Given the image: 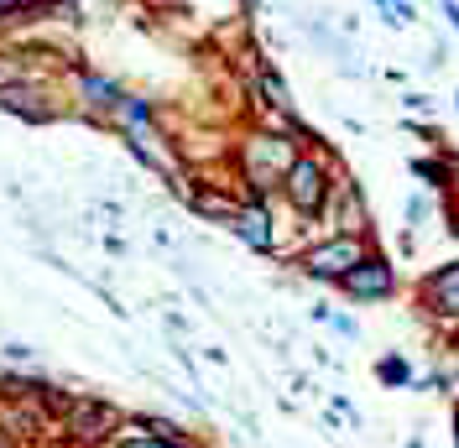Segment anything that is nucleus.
Wrapping results in <instances>:
<instances>
[{"instance_id": "nucleus-1", "label": "nucleus", "mask_w": 459, "mask_h": 448, "mask_svg": "<svg viewBox=\"0 0 459 448\" xmlns=\"http://www.w3.org/2000/svg\"><path fill=\"white\" fill-rule=\"evenodd\" d=\"M298 136H277V131H256V136L240 141V177L251 183V198L282 194L287 168L298 162Z\"/></svg>"}, {"instance_id": "nucleus-2", "label": "nucleus", "mask_w": 459, "mask_h": 448, "mask_svg": "<svg viewBox=\"0 0 459 448\" xmlns=\"http://www.w3.org/2000/svg\"><path fill=\"white\" fill-rule=\"evenodd\" d=\"M329 183H334V162H329L324 151H314V146H303L298 162H292L287 177H282V198L292 203V214L318 220V214H324V198H329Z\"/></svg>"}, {"instance_id": "nucleus-3", "label": "nucleus", "mask_w": 459, "mask_h": 448, "mask_svg": "<svg viewBox=\"0 0 459 448\" xmlns=\"http://www.w3.org/2000/svg\"><path fill=\"white\" fill-rule=\"evenodd\" d=\"M371 235H329V240H318L308 251L298 255V271L308 281H324V287H340V277L350 266H360L366 255H371Z\"/></svg>"}, {"instance_id": "nucleus-4", "label": "nucleus", "mask_w": 459, "mask_h": 448, "mask_svg": "<svg viewBox=\"0 0 459 448\" xmlns=\"http://www.w3.org/2000/svg\"><path fill=\"white\" fill-rule=\"evenodd\" d=\"M418 313L444 329H459V261H444L418 277Z\"/></svg>"}, {"instance_id": "nucleus-5", "label": "nucleus", "mask_w": 459, "mask_h": 448, "mask_svg": "<svg viewBox=\"0 0 459 448\" xmlns=\"http://www.w3.org/2000/svg\"><path fill=\"white\" fill-rule=\"evenodd\" d=\"M318 220L334 224L329 235H371V203H366V188L340 172V177L329 183V198H324V214H318Z\"/></svg>"}, {"instance_id": "nucleus-6", "label": "nucleus", "mask_w": 459, "mask_h": 448, "mask_svg": "<svg viewBox=\"0 0 459 448\" xmlns=\"http://www.w3.org/2000/svg\"><path fill=\"white\" fill-rule=\"evenodd\" d=\"M340 292L350 303H386V297L397 292V266H392V255L371 246V255L340 277Z\"/></svg>"}, {"instance_id": "nucleus-7", "label": "nucleus", "mask_w": 459, "mask_h": 448, "mask_svg": "<svg viewBox=\"0 0 459 448\" xmlns=\"http://www.w3.org/2000/svg\"><path fill=\"white\" fill-rule=\"evenodd\" d=\"M230 229H235V235H240L251 251H261V255L277 246V229H272V209H266V198H246Z\"/></svg>"}, {"instance_id": "nucleus-8", "label": "nucleus", "mask_w": 459, "mask_h": 448, "mask_svg": "<svg viewBox=\"0 0 459 448\" xmlns=\"http://www.w3.org/2000/svg\"><path fill=\"white\" fill-rule=\"evenodd\" d=\"M407 172L429 188V194H455V146H444V151H423V157H412Z\"/></svg>"}, {"instance_id": "nucleus-9", "label": "nucleus", "mask_w": 459, "mask_h": 448, "mask_svg": "<svg viewBox=\"0 0 459 448\" xmlns=\"http://www.w3.org/2000/svg\"><path fill=\"white\" fill-rule=\"evenodd\" d=\"M376 381H381L386 392H412V381H418V365L407 360L402 349H386V355L376 360Z\"/></svg>"}, {"instance_id": "nucleus-10", "label": "nucleus", "mask_w": 459, "mask_h": 448, "mask_svg": "<svg viewBox=\"0 0 459 448\" xmlns=\"http://www.w3.org/2000/svg\"><path fill=\"white\" fill-rule=\"evenodd\" d=\"M115 427V412L100 407V401H74V433L79 438H105Z\"/></svg>"}, {"instance_id": "nucleus-11", "label": "nucleus", "mask_w": 459, "mask_h": 448, "mask_svg": "<svg viewBox=\"0 0 459 448\" xmlns=\"http://www.w3.org/2000/svg\"><path fill=\"white\" fill-rule=\"evenodd\" d=\"M256 94H261V105H266V110L292 115V94H287V84H282V73H277V68H261V73H256Z\"/></svg>"}, {"instance_id": "nucleus-12", "label": "nucleus", "mask_w": 459, "mask_h": 448, "mask_svg": "<svg viewBox=\"0 0 459 448\" xmlns=\"http://www.w3.org/2000/svg\"><path fill=\"white\" fill-rule=\"evenodd\" d=\"M194 209H199L204 220H214V224H235V214H240V203L225 194H209V188H199L194 194Z\"/></svg>"}, {"instance_id": "nucleus-13", "label": "nucleus", "mask_w": 459, "mask_h": 448, "mask_svg": "<svg viewBox=\"0 0 459 448\" xmlns=\"http://www.w3.org/2000/svg\"><path fill=\"white\" fill-rule=\"evenodd\" d=\"M433 194L423 188V194H407V203H402V229H423V224L433 220Z\"/></svg>"}, {"instance_id": "nucleus-14", "label": "nucleus", "mask_w": 459, "mask_h": 448, "mask_svg": "<svg viewBox=\"0 0 459 448\" xmlns=\"http://www.w3.org/2000/svg\"><path fill=\"white\" fill-rule=\"evenodd\" d=\"M0 105H5V110H16V115H31V120H48V105H37V94H27V89H5V94H0Z\"/></svg>"}, {"instance_id": "nucleus-15", "label": "nucleus", "mask_w": 459, "mask_h": 448, "mask_svg": "<svg viewBox=\"0 0 459 448\" xmlns=\"http://www.w3.org/2000/svg\"><path fill=\"white\" fill-rule=\"evenodd\" d=\"M402 110L412 115V120H433V115H438V99H433L429 89H407V94H402Z\"/></svg>"}, {"instance_id": "nucleus-16", "label": "nucleus", "mask_w": 459, "mask_h": 448, "mask_svg": "<svg viewBox=\"0 0 459 448\" xmlns=\"http://www.w3.org/2000/svg\"><path fill=\"white\" fill-rule=\"evenodd\" d=\"M324 323H329V329H334V334H340V339H350V344H355V339H360V323H355V318H350V313H334V308H329V318H324Z\"/></svg>"}, {"instance_id": "nucleus-17", "label": "nucleus", "mask_w": 459, "mask_h": 448, "mask_svg": "<svg viewBox=\"0 0 459 448\" xmlns=\"http://www.w3.org/2000/svg\"><path fill=\"white\" fill-rule=\"evenodd\" d=\"M329 412H334V418H344L350 427H366V418L355 412V401H350V396H334V401H329Z\"/></svg>"}, {"instance_id": "nucleus-18", "label": "nucleus", "mask_w": 459, "mask_h": 448, "mask_svg": "<svg viewBox=\"0 0 459 448\" xmlns=\"http://www.w3.org/2000/svg\"><path fill=\"white\" fill-rule=\"evenodd\" d=\"M433 5H438V16L449 22V31L459 37V0H433Z\"/></svg>"}, {"instance_id": "nucleus-19", "label": "nucleus", "mask_w": 459, "mask_h": 448, "mask_svg": "<svg viewBox=\"0 0 459 448\" xmlns=\"http://www.w3.org/2000/svg\"><path fill=\"white\" fill-rule=\"evenodd\" d=\"M397 255H407V261L418 255V229H402L397 235Z\"/></svg>"}, {"instance_id": "nucleus-20", "label": "nucleus", "mask_w": 459, "mask_h": 448, "mask_svg": "<svg viewBox=\"0 0 459 448\" xmlns=\"http://www.w3.org/2000/svg\"><path fill=\"white\" fill-rule=\"evenodd\" d=\"M126 448H188V444H183V438H178V444H162V438H131Z\"/></svg>"}, {"instance_id": "nucleus-21", "label": "nucleus", "mask_w": 459, "mask_h": 448, "mask_svg": "<svg viewBox=\"0 0 459 448\" xmlns=\"http://www.w3.org/2000/svg\"><path fill=\"white\" fill-rule=\"evenodd\" d=\"M449 198H459V151H455V194H449Z\"/></svg>"}, {"instance_id": "nucleus-22", "label": "nucleus", "mask_w": 459, "mask_h": 448, "mask_svg": "<svg viewBox=\"0 0 459 448\" xmlns=\"http://www.w3.org/2000/svg\"><path fill=\"white\" fill-rule=\"evenodd\" d=\"M402 448H429V444H423V438H407V444H402Z\"/></svg>"}, {"instance_id": "nucleus-23", "label": "nucleus", "mask_w": 459, "mask_h": 448, "mask_svg": "<svg viewBox=\"0 0 459 448\" xmlns=\"http://www.w3.org/2000/svg\"><path fill=\"white\" fill-rule=\"evenodd\" d=\"M449 110H455V115H459V89H455V94H449Z\"/></svg>"}, {"instance_id": "nucleus-24", "label": "nucleus", "mask_w": 459, "mask_h": 448, "mask_svg": "<svg viewBox=\"0 0 459 448\" xmlns=\"http://www.w3.org/2000/svg\"><path fill=\"white\" fill-rule=\"evenodd\" d=\"M0 448H11V444H5V433H0Z\"/></svg>"}]
</instances>
